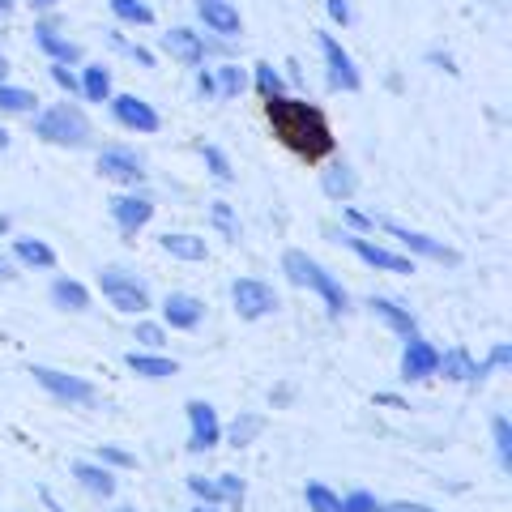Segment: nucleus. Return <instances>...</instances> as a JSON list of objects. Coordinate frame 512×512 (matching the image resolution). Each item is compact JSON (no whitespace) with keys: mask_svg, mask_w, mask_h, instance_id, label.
<instances>
[{"mask_svg":"<svg viewBox=\"0 0 512 512\" xmlns=\"http://www.w3.org/2000/svg\"><path fill=\"white\" fill-rule=\"evenodd\" d=\"M265 116H269L274 137L291 154L308 158V163L333 154V133H329V120L320 116V107L303 103V99H286V94H274V99H265Z\"/></svg>","mask_w":512,"mask_h":512,"instance_id":"f257e3e1","label":"nucleus"},{"mask_svg":"<svg viewBox=\"0 0 512 512\" xmlns=\"http://www.w3.org/2000/svg\"><path fill=\"white\" fill-rule=\"evenodd\" d=\"M282 274L291 278L295 286H308V291H316L320 299H325V308H329V316H342L346 308H350V295L342 291V282L329 274L320 261H312L308 252H299V248H291L282 256Z\"/></svg>","mask_w":512,"mask_h":512,"instance_id":"f03ea898","label":"nucleus"},{"mask_svg":"<svg viewBox=\"0 0 512 512\" xmlns=\"http://www.w3.org/2000/svg\"><path fill=\"white\" fill-rule=\"evenodd\" d=\"M35 137L52 141V146L82 150V146H90V120L77 103H52L47 111L35 116Z\"/></svg>","mask_w":512,"mask_h":512,"instance_id":"7ed1b4c3","label":"nucleus"},{"mask_svg":"<svg viewBox=\"0 0 512 512\" xmlns=\"http://www.w3.org/2000/svg\"><path fill=\"white\" fill-rule=\"evenodd\" d=\"M99 291L103 299L111 303V308H120L128 316H141V312H150V291H146V282H137V274H128V269H103L99 274Z\"/></svg>","mask_w":512,"mask_h":512,"instance_id":"20e7f679","label":"nucleus"},{"mask_svg":"<svg viewBox=\"0 0 512 512\" xmlns=\"http://www.w3.org/2000/svg\"><path fill=\"white\" fill-rule=\"evenodd\" d=\"M30 376H35L47 393L56 397V402H69V406H90L94 402V384L82 380V376H69V372H56V367H43L35 363L30 367Z\"/></svg>","mask_w":512,"mask_h":512,"instance_id":"39448f33","label":"nucleus"},{"mask_svg":"<svg viewBox=\"0 0 512 512\" xmlns=\"http://www.w3.org/2000/svg\"><path fill=\"white\" fill-rule=\"evenodd\" d=\"M342 244L355 252L363 265H372V269H384V274H414L410 256L393 252V248H380V244H372V239H363L359 231H342Z\"/></svg>","mask_w":512,"mask_h":512,"instance_id":"423d86ee","label":"nucleus"},{"mask_svg":"<svg viewBox=\"0 0 512 512\" xmlns=\"http://www.w3.org/2000/svg\"><path fill=\"white\" fill-rule=\"evenodd\" d=\"M231 303H235V312L244 320H261V316H269L278 308V295H274V286L261 282V278H235Z\"/></svg>","mask_w":512,"mask_h":512,"instance_id":"0eeeda50","label":"nucleus"},{"mask_svg":"<svg viewBox=\"0 0 512 512\" xmlns=\"http://www.w3.org/2000/svg\"><path fill=\"white\" fill-rule=\"evenodd\" d=\"M380 227L389 231L406 252H414V256H427V261H440V265H457L461 261V256L448 244H440V239H431L423 231H410V227H402V222H393V218H380Z\"/></svg>","mask_w":512,"mask_h":512,"instance_id":"6e6552de","label":"nucleus"},{"mask_svg":"<svg viewBox=\"0 0 512 512\" xmlns=\"http://www.w3.org/2000/svg\"><path fill=\"white\" fill-rule=\"evenodd\" d=\"M320 52H325V69H329V86H333V90L355 94V90L363 86V77H359V69H355V60H350V52H346V47L333 39V35H325V30H320Z\"/></svg>","mask_w":512,"mask_h":512,"instance_id":"1a4fd4ad","label":"nucleus"},{"mask_svg":"<svg viewBox=\"0 0 512 512\" xmlns=\"http://www.w3.org/2000/svg\"><path fill=\"white\" fill-rule=\"evenodd\" d=\"M111 103V116H116L120 128H128V133H158V111L146 103V99H137V94H116V99H107Z\"/></svg>","mask_w":512,"mask_h":512,"instance_id":"9d476101","label":"nucleus"},{"mask_svg":"<svg viewBox=\"0 0 512 512\" xmlns=\"http://www.w3.org/2000/svg\"><path fill=\"white\" fill-rule=\"evenodd\" d=\"M107 210H111V218H116L120 235L133 239V235L154 218V201H150V197H137V192H120V197L107 201Z\"/></svg>","mask_w":512,"mask_h":512,"instance_id":"9b49d317","label":"nucleus"},{"mask_svg":"<svg viewBox=\"0 0 512 512\" xmlns=\"http://www.w3.org/2000/svg\"><path fill=\"white\" fill-rule=\"evenodd\" d=\"M188 448L192 453H205V448H214L222 440V423H218V414L210 402H188Z\"/></svg>","mask_w":512,"mask_h":512,"instance_id":"f8f14e48","label":"nucleus"},{"mask_svg":"<svg viewBox=\"0 0 512 512\" xmlns=\"http://www.w3.org/2000/svg\"><path fill=\"white\" fill-rule=\"evenodd\" d=\"M436 363H440V350L431 342H423L419 333H410L406 350H402V376L406 380H427V376H436Z\"/></svg>","mask_w":512,"mask_h":512,"instance_id":"ddd939ff","label":"nucleus"},{"mask_svg":"<svg viewBox=\"0 0 512 512\" xmlns=\"http://www.w3.org/2000/svg\"><path fill=\"white\" fill-rule=\"evenodd\" d=\"M201 316H205V303L197 295H188V291H171L163 299V320L171 329H197L201 325Z\"/></svg>","mask_w":512,"mask_h":512,"instance_id":"4468645a","label":"nucleus"},{"mask_svg":"<svg viewBox=\"0 0 512 512\" xmlns=\"http://www.w3.org/2000/svg\"><path fill=\"white\" fill-rule=\"evenodd\" d=\"M99 171L107 175V180H116V184H141L146 180V171H141V158L133 150H103L99 154Z\"/></svg>","mask_w":512,"mask_h":512,"instance_id":"2eb2a0df","label":"nucleus"},{"mask_svg":"<svg viewBox=\"0 0 512 512\" xmlns=\"http://www.w3.org/2000/svg\"><path fill=\"white\" fill-rule=\"evenodd\" d=\"M197 18L222 39L239 35V9L231 5V0H197Z\"/></svg>","mask_w":512,"mask_h":512,"instance_id":"dca6fc26","label":"nucleus"},{"mask_svg":"<svg viewBox=\"0 0 512 512\" xmlns=\"http://www.w3.org/2000/svg\"><path fill=\"white\" fill-rule=\"evenodd\" d=\"M163 52L175 56V60H184V64H201L205 60V39L197 35V30H188V26H171L163 35Z\"/></svg>","mask_w":512,"mask_h":512,"instance_id":"f3484780","label":"nucleus"},{"mask_svg":"<svg viewBox=\"0 0 512 512\" xmlns=\"http://www.w3.org/2000/svg\"><path fill=\"white\" fill-rule=\"evenodd\" d=\"M367 308H372V312H376V316H380L393 333H402V338H410V333H419V320H414V312H410V308H402L397 299L372 295V299H367Z\"/></svg>","mask_w":512,"mask_h":512,"instance_id":"a211bd4d","label":"nucleus"},{"mask_svg":"<svg viewBox=\"0 0 512 512\" xmlns=\"http://www.w3.org/2000/svg\"><path fill=\"white\" fill-rule=\"evenodd\" d=\"M73 478L82 483L90 495H116V474H111L103 461H73Z\"/></svg>","mask_w":512,"mask_h":512,"instance_id":"6ab92c4d","label":"nucleus"},{"mask_svg":"<svg viewBox=\"0 0 512 512\" xmlns=\"http://www.w3.org/2000/svg\"><path fill=\"white\" fill-rule=\"evenodd\" d=\"M436 372H444L448 380H483V376H487V372H483V363H474L466 346L444 350L440 363H436Z\"/></svg>","mask_w":512,"mask_h":512,"instance_id":"aec40b11","label":"nucleus"},{"mask_svg":"<svg viewBox=\"0 0 512 512\" xmlns=\"http://www.w3.org/2000/svg\"><path fill=\"white\" fill-rule=\"evenodd\" d=\"M13 261L26 265V269H52V265H56V252L47 248L43 239L22 235V239H13Z\"/></svg>","mask_w":512,"mask_h":512,"instance_id":"412c9836","label":"nucleus"},{"mask_svg":"<svg viewBox=\"0 0 512 512\" xmlns=\"http://www.w3.org/2000/svg\"><path fill=\"white\" fill-rule=\"evenodd\" d=\"M320 188H325L333 201H350L355 197V188H359V180H355V171H350L346 163H329L325 171H320Z\"/></svg>","mask_w":512,"mask_h":512,"instance_id":"4be33fe9","label":"nucleus"},{"mask_svg":"<svg viewBox=\"0 0 512 512\" xmlns=\"http://www.w3.org/2000/svg\"><path fill=\"white\" fill-rule=\"evenodd\" d=\"M163 252L175 256V261H205V239L201 235H188V231H167L163 239Z\"/></svg>","mask_w":512,"mask_h":512,"instance_id":"5701e85b","label":"nucleus"},{"mask_svg":"<svg viewBox=\"0 0 512 512\" xmlns=\"http://www.w3.org/2000/svg\"><path fill=\"white\" fill-rule=\"evenodd\" d=\"M52 303L64 312H86L90 308V291L82 282H73V278H56L52 282Z\"/></svg>","mask_w":512,"mask_h":512,"instance_id":"b1692460","label":"nucleus"},{"mask_svg":"<svg viewBox=\"0 0 512 512\" xmlns=\"http://www.w3.org/2000/svg\"><path fill=\"white\" fill-rule=\"evenodd\" d=\"M128 367H133L137 376H146V380H167L175 376L180 367H175V359H163V355H141V350H128Z\"/></svg>","mask_w":512,"mask_h":512,"instance_id":"393cba45","label":"nucleus"},{"mask_svg":"<svg viewBox=\"0 0 512 512\" xmlns=\"http://www.w3.org/2000/svg\"><path fill=\"white\" fill-rule=\"evenodd\" d=\"M35 43H39L43 52L52 56L56 64H69V60H77V56H82V47H77V43H69V39H60L52 26H35Z\"/></svg>","mask_w":512,"mask_h":512,"instance_id":"a878e982","label":"nucleus"},{"mask_svg":"<svg viewBox=\"0 0 512 512\" xmlns=\"http://www.w3.org/2000/svg\"><path fill=\"white\" fill-rule=\"evenodd\" d=\"M214 90H218V99H239V94L248 90V73L239 69V64H218L214 69Z\"/></svg>","mask_w":512,"mask_h":512,"instance_id":"bb28decb","label":"nucleus"},{"mask_svg":"<svg viewBox=\"0 0 512 512\" xmlns=\"http://www.w3.org/2000/svg\"><path fill=\"white\" fill-rule=\"evenodd\" d=\"M77 82H82V94L90 103H107L111 99V73L103 69V64H86Z\"/></svg>","mask_w":512,"mask_h":512,"instance_id":"cd10ccee","label":"nucleus"},{"mask_svg":"<svg viewBox=\"0 0 512 512\" xmlns=\"http://www.w3.org/2000/svg\"><path fill=\"white\" fill-rule=\"evenodd\" d=\"M39 107V99L22 86H5L0 82V111H9V116H30V111Z\"/></svg>","mask_w":512,"mask_h":512,"instance_id":"c85d7f7f","label":"nucleus"},{"mask_svg":"<svg viewBox=\"0 0 512 512\" xmlns=\"http://www.w3.org/2000/svg\"><path fill=\"white\" fill-rule=\"evenodd\" d=\"M265 431V419L261 414H239V419L231 423V431H227V440L235 444V448H244V444H252L256 436Z\"/></svg>","mask_w":512,"mask_h":512,"instance_id":"c756f323","label":"nucleus"},{"mask_svg":"<svg viewBox=\"0 0 512 512\" xmlns=\"http://www.w3.org/2000/svg\"><path fill=\"white\" fill-rule=\"evenodd\" d=\"M111 13H116L120 22H133V26H150L154 22V9L146 0H111Z\"/></svg>","mask_w":512,"mask_h":512,"instance_id":"7c9ffc66","label":"nucleus"},{"mask_svg":"<svg viewBox=\"0 0 512 512\" xmlns=\"http://www.w3.org/2000/svg\"><path fill=\"white\" fill-rule=\"evenodd\" d=\"M491 436H495V457H500V466L512 470V423L504 419V414L491 419Z\"/></svg>","mask_w":512,"mask_h":512,"instance_id":"2f4dec72","label":"nucleus"},{"mask_svg":"<svg viewBox=\"0 0 512 512\" xmlns=\"http://www.w3.org/2000/svg\"><path fill=\"white\" fill-rule=\"evenodd\" d=\"M303 500H308V512H342V495H333L325 483H308Z\"/></svg>","mask_w":512,"mask_h":512,"instance_id":"473e14b6","label":"nucleus"},{"mask_svg":"<svg viewBox=\"0 0 512 512\" xmlns=\"http://www.w3.org/2000/svg\"><path fill=\"white\" fill-rule=\"evenodd\" d=\"M252 77H256V90H261V99H274V94H282V73L274 69V64H256L252 69Z\"/></svg>","mask_w":512,"mask_h":512,"instance_id":"72a5a7b5","label":"nucleus"},{"mask_svg":"<svg viewBox=\"0 0 512 512\" xmlns=\"http://www.w3.org/2000/svg\"><path fill=\"white\" fill-rule=\"evenodd\" d=\"M201 158H205V167H210V175H214L218 184H231V180H235V171H231V163H227V154H222L218 146H205Z\"/></svg>","mask_w":512,"mask_h":512,"instance_id":"f704fd0d","label":"nucleus"},{"mask_svg":"<svg viewBox=\"0 0 512 512\" xmlns=\"http://www.w3.org/2000/svg\"><path fill=\"white\" fill-rule=\"evenodd\" d=\"M188 491L197 495L201 504H222V491H218V483H214V478H201V474H192V478H188Z\"/></svg>","mask_w":512,"mask_h":512,"instance_id":"c9c22d12","label":"nucleus"},{"mask_svg":"<svg viewBox=\"0 0 512 512\" xmlns=\"http://www.w3.org/2000/svg\"><path fill=\"white\" fill-rule=\"evenodd\" d=\"M214 227L222 231V235H227V239H239V222H235V214H231V205L227 201H214Z\"/></svg>","mask_w":512,"mask_h":512,"instance_id":"e433bc0d","label":"nucleus"},{"mask_svg":"<svg viewBox=\"0 0 512 512\" xmlns=\"http://www.w3.org/2000/svg\"><path fill=\"white\" fill-rule=\"evenodd\" d=\"M214 483H218V491H222V504H231V508L244 504V483H239L235 474H222V478H214Z\"/></svg>","mask_w":512,"mask_h":512,"instance_id":"4c0bfd02","label":"nucleus"},{"mask_svg":"<svg viewBox=\"0 0 512 512\" xmlns=\"http://www.w3.org/2000/svg\"><path fill=\"white\" fill-rule=\"evenodd\" d=\"M99 461H103V466H120V470L137 466L133 453H124V448H116V444H99Z\"/></svg>","mask_w":512,"mask_h":512,"instance_id":"58836bf2","label":"nucleus"},{"mask_svg":"<svg viewBox=\"0 0 512 512\" xmlns=\"http://www.w3.org/2000/svg\"><path fill=\"white\" fill-rule=\"evenodd\" d=\"M376 495L372 491H350L346 500H342V512H376Z\"/></svg>","mask_w":512,"mask_h":512,"instance_id":"ea45409f","label":"nucleus"},{"mask_svg":"<svg viewBox=\"0 0 512 512\" xmlns=\"http://www.w3.org/2000/svg\"><path fill=\"white\" fill-rule=\"evenodd\" d=\"M137 342L150 346V350H158V346L167 342V329H163V325H150V320H141V325H137Z\"/></svg>","mask_w":512,"mask_h":512,"instance_id":"a19ab883","label":"nucleus"},{"mask_svg":"<svg viewBox=\"0 0 512 512\" xmlns=\"http://www.w3.org/2000/svg\"><path fill=\"white\" fill-rule=\"evenodd\" d=\"M508 363H512V346L500 342V346H491V355H487V363H483V372H495V367H508Z\"/></svg>","mask_w":512,"mask_h":512,"instance_id":"79ce46f5","label":"nucleus"},{"mask_svg":"<svg viewBox=\"0 0 512 512\" xmlns=\"http://www.w3.org/2000/svg\"><path fill=\"white\" fill-rule=\"evenodd\" d=\"M52 77H56V86H60V90H69V94L82 90V82H77V77L69 73V64H52Z\"/></svg>","mask_w":512,"mask_h":512,"instance_id":"37998d69","label":"nucleus"},{"mask_svg":"<svg viewBox=\"0 0 512 512\" xmlns=\"http://www.w3.org/2000/svg\"><path fill=\"white\" fill-rule=\"evenodd\" d=\"M342 214H346V222L350 227H359V231H367V227H376V218L372 214H359L355 205H342Z\"/></svg>","mask_w":512,"mask_h":512,"instance_id":"c03bdc74","label":"nucleus"},{"mask_svg":"<svg viewBox=\"0 0 512 512\" xmlns=\"http://www.w3.org/2000/svg\"><path fill=\"white\" fill-rule=\"evenodd\" d=\"M325 9H329L333 22H342V26L350 22V5H346V0H325Z\"/></svg>","mask_w":512,"mask_h":512,"instance_id":"a18cd8bd","label":"nucleus"},{"mask_svg":"<svg viewBox=\"0 0 512 512\" xmlns=\"http://www.w3.org/2000/svg\"><path fill=\"white\" fill-rule=\"evenodd\" d=\"M376 512H436V508H427V504H410V500H402V504H384V508H376Z\"/></svg>","mask_w":512,"mask_h":512,"instance_id":"49530a36","label":"nucleus"},{"mask_svg":"<svg viewBox=\"0 0 512 512\" xmlns=\"http://www.w3.org/2000/svg\"><path fill=\"white\" fill-rule=\"evenodd\" d=\"M197 90L205 94V99H214V94H218V90H214V73H205V69H201V73H197Z\"/></svg>","mask_w":512,"mask_h":512,"instance_id":"de8ad7c7","label":"nucleus"},{"mask_svg":"<svg viewBox=\"0 0 512 512\" xmlns=\"http://www.w3.org/2000/svg\"><path fill=\"white\" fill-rule=\"evenodd\" d=\"M9 278H18V274H13V261H9V256L0 252V282H9Z\"/></svg>","mask_w":512,"mask_h":512,"instance_id":"09e8293b","label":"nucleus"},{"mask_svg":"<svg viewBox=\"0 0 512 512\" xmlns=\"http://www.w3.org/2000/svg\"><path fill=\"white\" fill-rule=\"evenodd\" d=\"M30 5H35V9H52L56 0H30Z\"/></svg>","mask_w":512,"mask_h":512,"instance_id":"8fccbe9b","label":"nucleus"},{"mask_svg":"<svg viewBox=\"0 0 512 512\" xmlns=\"http://www.w3.org/2000/svg\"><path fill=\"white\" fill-rule=\"evenodd\" d=\"M5 73H9V64H5V56H0V82H5Z\"/></svg>","mask_w":512,"mask_h":512,"instance_id":"3c124183","label":"nucleus"},{"mask_svg":"<svg viewBox=\"0 0 512 512\" xmlns=\"http://www.w3.org/2000/svg\"><path fill=\"white\" fill-rule=\"evenodd\" d=\"M9 146V133H5V128H0V150H5Z\"/></svg>","mask_w":512,"mask_h":512,"instance_id":"603ef678","label":"nucleus"},{"mask_svg":"<svg viewBox=\"0 0 512 512\" xmlns=\"http://www.w3.org/2000/svg\"><path fill=\"white\" fill-rule=\"evenodd\" d=\"M192 512H218L214 504H201V508H192Z\"/></svg>","mask_w":512,"mask_h":512,"instance_id":"864d4df0","label":"nucleus"},{"mask_svg":"<svg viewBox=\"0 0 512 512\" xmlns=\"http://www.w3.org/2000/svg\"><path fill=\"white\" fill-rule=\"evenodd\" d=\"M13 9V0H0V13H9Z\"/></svg>","mask_w":512,"mask_h":512,"instance_id":"5fc2aeb1","label":"nucleus"},{"mask_svg":"<svg viewBox=\"0 0 512 512\" xmlns=\"http://www.w3.org/2000/svg\"><path fill=\"white\" fill-rule=\"evenodd\" d=\"M120 512H133V508H120Z\"/></svg>","mask_w":512,"mask_h":512,"instance_id":"6e6d98bb","label":"nucleus"}]
</instances>
